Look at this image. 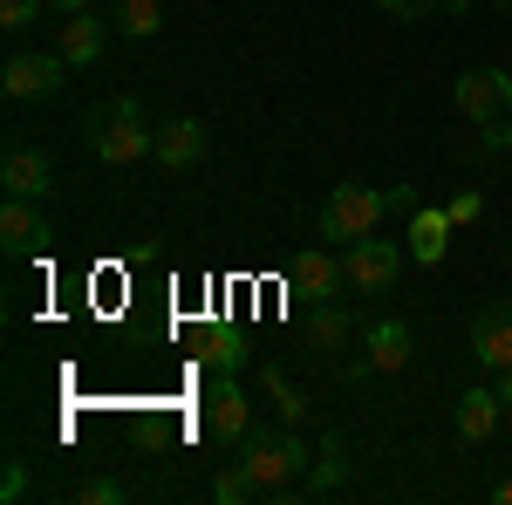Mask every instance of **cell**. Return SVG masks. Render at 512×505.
<instances>
[{
  "mask_svg": "<svg viewBox=\"0 0 512 505\" xmlns=\"http://www.w3.org/2000/svg\"><path fill=\"white\" fill-rule=\"evenodd\" d=\"M308 465H315V444L301 437V424H280V430L253 424V430H246V444H239V471L253 478V492H260V499L287 492Z\"/></svg>",
  "mask_w": 512,
  "mask_h": 505,
  "instance_id": "1",
  "label": "cell"
},
{
  "mask_svg": "<svg viewBox=\"0 0 512 505\" xmlns=\"http://www.w3.org/2000/svg\"><path fill=\"white\" fill-rule=\"evenodd\" d=\"M82 130H89V151H96V164H110V171H130V164L158 157V130L144 123V110H137V96H117V103H96V110L82 117Z\"/></svg>",
  "mask_w": 512,
  "mask_h": 505,
  "instance_id": "2",
  "label": "cell"
},
{
  "mask_svg": "<svg viewBox=\"0 0 512 505\" xmlns=\"http://www.w3.org/2000/svg\"><path fill=\"white\" fill-rule=\"evenodd\" d=\"M383 212H390V192H376V185H335V192L321 198L315 212V233L321 239H369L376 226H383Z\"/></svg>",
  "mask_w": 512,
  "mask_h": 505,
  "instance_id": "3",
  "label": "cell"
},
{
  "mask_svg": "<svg viewBox=\"0 0 512 505\" xmlns=\"http://www.w3.org/2000/svg\"><path fill=\"white\" fill-rule=\"evenodd\" d=\"M246 430H253V403H246V389H239L233 369H219V376L205 383V437H212L219 451H239Z\"/></svg>",
  "mask_w": 512,
  "mask_h": 505,
  "instance_id": "4",
  "label": "cell"
},
{
  "mask_svg": "<svg viewBox=\"0 0 512 505\" xmlns=\"http://www.w3.org/2000/svg\"><path fill=\"white\" fill-rule=\"evenodd\" d=\"M451 103H458V117L465 123H506V110H512V76L506 69H465V76L451 82Z\"/></svg>",
  "mask_w": 512,
  "mask_h": 505,
  "instance_id": "5",
  "label": "cell"
},
{
  "mask_svg": "<svg viewBox=\"0 0 512 505\" xmlns=\"http://www.w3.org/2000/svg\"><path fill=\"white\" fill-rule=\"evenodd\" d=\"M342 273H349L355 294H383V287H396V273H403V253H396L390 239H349L342 246Z\"/></svg>",
  "mask_w": 512,
  "mask_h": 505,
  "instance_id": "6",
  "label": "cell"
},
{
  "mask_svg": "<svg viewBox=\"0 0 512 505\" xmlns=\"http://www.w3.org/2000/svg\"><path fill=\"white\" fill-rule=\"evenodd\" d=\"M62 55H35V48H21V55H7V69H0V89H7V103H35V96H55L62 89Z\"/></svg>",
  "mask_w": 512,
  "mask_h": 505,
  "instance_id": "7",
  "label": "cell"
},
{
  "mask_svg": "<svg viewBox=\"0 0 512 505\" xmlns=\"http://www.w3.org/2000/svg\"><path fill=\"white\" fill-rule=\"evenodd\" d=\"M110 14H96V7H82V14H62V35H55V55L69 62V69H89V62H103V48H110Z\"/></svg>",
  "mask_w": 512,
  "mask_h": 505,
  "instance_id": "8",
  "label": "cell"
},
{
  "mask_svg": "<svg viewBox=\"0 0 512 505\" xmlns=\"http://www.w3.org/2000/svg\"><path fill=\"white\" fill-rule=\"evenodd\" d=\"M48 219H41V198H7L0 205V246H7V260H35L41 246H48Z\"/></svg>",
  "mask_w": 512,
  "mask_h": 505,
  "instance_id": "9",
  "label": "cell"
},
{
  "mask_svg": "<svg viewBox=\"0 0 512 505\" xmlns=\"http://www.w3.org/2000/svg\"><path fill=\"white\" fill-rule=\"evenodd\" d=\"M205 151H212V137H205V123H198V117H171V123H158V164L171 171V178L198 171V164H205Z\"/></svg>",
  "mask_w": 512,
  "mask_h": 505,
  "instance_id": "10",
  "label": "cell"
},
{
  "mask_svg": "<svg viewBox=\"0 0 512 505\" xmlns=\"http://www.w3.org/2000/svg\"><path fill=\"white\" fill-rule=\"evenodd\" d=\"M472 362L478 369H512V301H492V308H478L472 321Z\"/></svg>",
  "mask_w": 512,
  "mask_h": 505,
  "instance_id": "11",
  "label": "cell"
},
{
  "mask_svg": "<svg viewBox=\"0 0 512 505\" xmlns=\"http://www.w3.org/2000/svg\"><path fill=\"white\" fill-rule=\"evenodd\" d=\"M0 192L7 198H48L55 192V164H48V151L14 144V151L0 157Z\"/></svg>",
  "mask_w": 512,
  "mask_h": 505,
  "instance_id": "12",
  "label": "cell"
},
{
  "mask_svg": "<svg viewBox=\"0 0 512 505\" xmlns=\"http://www.w3.org/2000/svg\"><path fill=\"white\" fill-rule=\"evenodd\" d=\"M451 233H458V226H451V212H444V205H417V212H410V260H417V267H437V260H444V253H451Z\"/></svg>",
  "mask_w": 512,
  "mask_h": 505,
  "instance_id": "13",
  "label": "cell"
},
{
  "mask_svg": "<svg viewBox=\"0 0 512 505\" xmlns=\"http://www.w3.org/2000/svg\"><path fill=\"white\" fill-rule=\"evenodd\" d=\"M410 355H417V335H410L403 321H376V328H369V349H362V369L396 376V369H410Z\"/></svg>",
  "mask_w": 512,
  "mask_h": 505,
  "instance_id": "14",
  "label": "cell"
},
{
  "mask_svg": "<svg viewBox=\"0 0 512 505\" xmlns=\"http://www.w3.org/2000/svg\"><path fill=\"white\" fill-rule=\"evenodd\" d=\"M287 280H294V294H308V301H342V287H349L342 260H328V253H301V260L287 267Z\"/></svg>",
  "mask_w": 512,
  "mask_h": 505,
  "instance_id": "15",
  "label": "cell"
},
{
  "mask_svg": "<svg viewBox=\"0 0 512 505\" xmlns=\"http://www.w3.org/2000/svg\"><path fill=\"white\" fill-rule=\"evenodd\" d=\"M499 417H506L499 383H492V389H465V396H458V410H451V424H458V437H465V444H485V437L499 430Z\"/></svg>",
  "mask_w": 512,
  "mask_h": 505,
  "instance_id": "16",
  "label": "cell"
},
{
  "mask_svg": "<svg viewBox=\"0 0 512 505\" xmlns=\"http://www.w3.org/2000/svg\"><path fill=\"white\" fill-rule=\"evenodd\" d=\"M342 478H349V444H342V437H321V465H315V478H308V485H287V492H274V499H328Z\"/></svg>",
  "mask_w": 512,
  "mask_h": 505,
  "instance_id": "17",
  "label": "cell"
},
{
  "mask_svg": "<svg viewBox=\"0 0 512 505\" xmlns=\"http://www.w3.org/2000/svg\"><path fill=\"white\" fill-rule=\"evenodd\" d=\"M260 396L280 410V424H308V410H315L301 389L287 383V369H280V362H260Z\"/></svg>",
  "mask_w": 512,
  "mask_h": 505,
  "instance_id": "18",
  "label": "cell"
},
{
  "mask_svg": "<svg viewBox=\"0 0 512 505\" xmlns=\"http://www.w3.org/2000/svg\"><path fill=\"white\" fill-rule=\"evenodd\" d=\"M308 342H315V355H335L349 342V308L342 301H308Z\"/></svg>",
  "mask_w": 512,
  "mask_h": 505,
  "instance_id": "19",
  "label": "cell"
},
{
  "mask_svg": "<svg viewBox=\"0 0 512 505\" xmlns=\"http://www.w3.org/2000/svg\"><path fill=\"white\" fill-rule=\"evenodd\" d=\"M110 21H117V35H130V41H151L164 28V14H158V0H123L117 14H110Z\"/></svg>",
  "mask_w": 512,
  "mask_h": 505,
  "instance_id": "20",
  "label": "cell"
},
{
  "mask_svg": "<svg viewBox=\"0 0 512 505\" xmlns=\"http://www.w3.org/2000/svg\"><path fill=\"white\" fill-rule=\"evenodd\" d=\"M41 7H48V0H0V28H7V35H28L41 21Z\"/></svg>",
  "mask_w": 512,
  "mask_h": 505,
  "instance_id": "21",
  "label": "cell"
},
{
  "mask_svg": "<svg viewBox=\"0 0 512 505\" xmlns=\"http://www.w3.org/2000/svg\"><path fill=\"white\" fill-rule=\"evenodd\" d=\"M212 499H219V505H246V499H260V492H253V478L233 465L226 478H219V485H212Z\"/></svg>",
  "mask_w": 512,
  "mask_h": 505,
  "instance_id": "22",
  "label": "cell"
},
{
  "mask_svg": "<svg viewBox=\"0 0 512 505\" xmlns=\"http://www.w3.org/2000/svg\"><path fill=\"white\" fill-rule=\"evenodd\" d=\"M76 499H82V505H123L130 492H123L117 478H82V485H76Z\"/></svg>",
  "mask_w": 512,
  "mask_h": 505,
  "instance_id": "23",
  "label": "cell"
},
{
  "mask_svg": "<svg viewBox=\"0 0 512 505\" xmlns=\"http://www.w3.org/2000/svg\"><path fill=\"white\" fill-rule=\"evenodd\" d=\"M205 362H212V369H246V349H239L233 335H212V342H205Z\"/></svg>",
  "mask_w": 512,
  "mask_h": 505,
  "instance_id": "24",
  "label": "cell"
},
{
  "mask_svg": "<svg viewBox=\"0 0 512 505\" xmlns=\"http://www.w3.org/2000/svg\"><path fill=\"white\" fill-rule=\"evenodd\" d=\"M376 7H383L390 21H431V14H444L437 0H376Z\"/></svg>",
  "mask_w": 512,
  "mask_h": 505,
  "instance_id": "25",
  "label": "cell"
},
{
  "mask_svg": "<svg viewBox=\"0 0 512 505\" xmlns=\"http://www.w3.org/2000/svg\"><path fill=\"white\" fill-rule=\"evenodd\" d=\"M444 212H451V226H472L478 212H485V192H458L451 205H444Z\"/></svg>",
  "mask_w": 512,
  "mask_h": 505,
  "instance_id": "26",
  "label": "cell"
},
{
  "mask_svg": "<svg viewBox=\"0 0 512 505\" xmlns=\"http://www.w3.org/2000/svg\"><path fill=\"white\" fill-rule=\"evenodd\" d=\"M0 499H7V505L28 499V471H21V465H7V478H0Z\"/></svg>",
  "mask_w": 512,
  "mask_h": 505,
  "instance_id": "27",
  "label": "cell"
},
{
  "mask_svg": "<svg viewBox=\"0 0 512 505\" xmlns=\"http://www.w3.org/2000/svg\"><path fill=\"white\" fill-rule=\"evenodd\" d=\"M499 403H506V417H512V369H499Z\"/></svg>",
  "mask_w": 512,
  "mask_h": 505,
  "instance_id": "28",
  "label": "cell"
},
{
  "mask_svg": "<svg viewBox=\"0 0 512 505\" xmlns=\"http://www.w3.org/2000/svg\"><path fill=\"white\" fill-rule=\"evenodd\" d=\"M55 14H82V7H96V0H48Z\"/></svg>",
  "mask_w": 512,
  "mask_h": 505,
  "instance_id": "29",
  "label": "cell"
},
{
  "mask_svg": "<svg viewBox=\"0 0 512 505\" xmlns=\"http://www.w3.org/2000/svg\"><path fill=\"white\" fill-rule=\"evenodd\" d=\"M492 499H499V505H512V478H499V485H492Z\"/></svg>",
  "mask_w": 512,
  "mask_h": 505,
  "instance_id": "30",
  "label": "cell"
},
{
  "mask_svg": "<svg viewBox=\"0 0 512 505\" xmlns=\"http://www.w3.org/2000/svg\"><path fill=\"white\" fill-rule=\"evenodd\" d=\"M437 7H444V14H465V7H472V0H437Z\"/></svg>",
  "mask_w": 512,
  "mask_h": 505,
  "instance_id": "31",
  "label": "cell"
},
{
  "mask_svg": "<svg viewBox=\"0 0 512 505\" xmlns=\"http://www.w3.org/2000/svg\"><path fill=\"white\" fill-rule=\"evenodd\" d=\"M499 7H512V0H499Z\"/></svg>",
  "mask_w": 512,
  "mask_h": 505,
  "instance_id": "32",
  "label": "cell"
},
{
  "mask_svg": "<svg viewBox=\"0 0 512 505\" xmlns=\"http://www.w3.org/2000/svg\"><path fill=\"white\" fill-rule=\"evenodd\" d=\"M506 123H512V110H506Z\"/></svg>",
  "mask_w": 512,
  "mask_h": 505,
  "instance_id": "33",
  "label": "cell"
}]
</instances>
